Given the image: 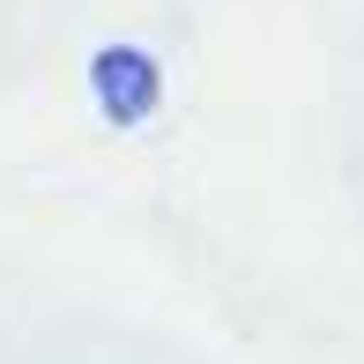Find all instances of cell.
Here are the masks:
<instances>
[{
  "instance_id": "6da1fadb",
  "label": "cell",
  "mask_w": 364,
  "mask_h": 364,
  "mask_svg": "<svg viewBox=\"0 0 364 364\" xmlns=\"http://www.w3.org/2000/svg\"><path fill=\"white\" fill-rule=\"evenodd\" d=\"M90 97L112 127H141L149 112L164 105V68L141 53V45H105L90 60Z\"/></svg>"
}]
</instances>
